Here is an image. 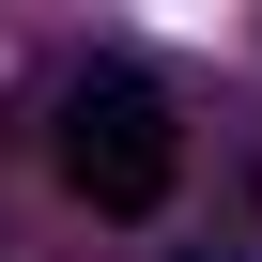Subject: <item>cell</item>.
Wrapping results in <instances>:
<instances>
[{"label":"cell","mask_w":262,"mask_h":262,"mask_svg":"<svg viewBox=\"0 0 262 262\" xmlns=\"http://www.w3.org/2000/svg\"><path fill=\"white\" fill-rule=\"evenodd\" d=\"M247 201H262V155H247Z\"/></svg>","instance_id":"7a4b0ae2"},{"label":"cell","mask_w":262,"mask_h":262,"mask_svg":"<svg viewBox=\"0 0 262 262\" xmlns=\"http://www.w3.org/2000/svg\"><path fill=\"white\" fill-rule=\"evenodd\" d=\"M170 170H185L170 93H155L139 62H93V77L62 93V185H77L93 216H155V201H170Z\"/></svg>","instance_id":"6da1fadb"}]
</instances>
